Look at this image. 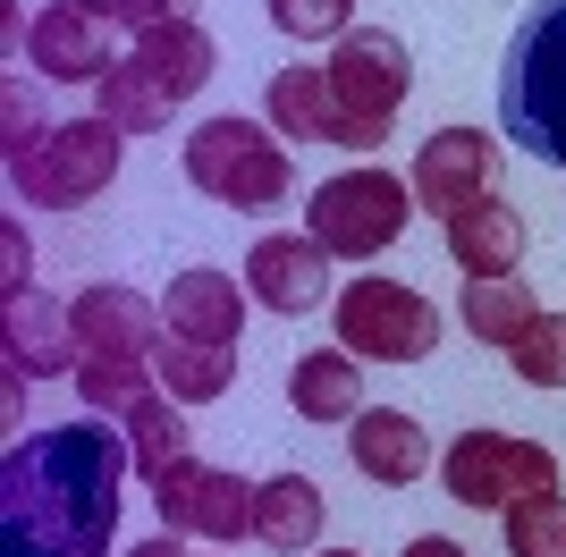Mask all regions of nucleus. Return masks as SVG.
<instances>
[{
	"label": "nucleus",
	"instance_id": "nucleus-15",
	"mask_svg": "<svg viewBox=\"0 0 566 557\" xmlns=\"http://www.w3.org/2000/svg\"><path fill=\"white\" fill-rule=\"evenodd\" d=\"M245 278L212 271V262H195V271L169 278V296H161V322L169 338H203V347H245Z\"/></svg>",
	"mask_w": 566,
	"mask_h": 557
},
{
	"label": "nucleus",
	"instance_id": "nucleus-17",
	"mask_svg": "<svg viewBox=\"0 0 566 557\" xmlns=\"http://www.w3.org/2000/svg\"><path fill=\"white\" fill-rule=\"evenodd\" d=\"M322 524H331V498H322L313 473H271V482H254V540L262 549L305 557V549H322Z\"/></svg>",
	"mask_w": 566,
	"mask_h": 557
},
{
	"label": "nucleus",
	"instance_id": "nucleus-34",
	"mask_svg": "<svg viewBox=\"0 0 566 557\" xmlns=\"http://www.w3.org/2000/svg\"><path fill=\"white\" fill-rule=\"evenodd\" d=\"M25 380H34V371H18V364L0 371V414H9V422H18V414H25Z\"/></svg>",
	"mask_w": 566,
	"mask_h": 557
},
{
	"label": "nucleus",
	"instance_id": "nucleus-4",
	"mask_svg": "<svg viewBox=\"0 0 566 557\" xmlns=\"http://www.w3.org/2000/svg\"><path fill=\"white\" fill-rule=\"evenodd\" d=\"M178 169H187L195 195H212V203L229 211H271L287 203V186H296V169H287V136L271 127V118H203L187 136V153H178Z\"/></svg>",
	"mask_w": 566,
	"mask_h": 557
},
{
	"label": "nucleus",
	"instance_id": "nucleus-27",
	"mask_svg": "<svg viewBox=\"0 0 566 557\" xmlns=\"http://www.w3.org/2000/svg\"><path fill=\"white\" fill-rule=\"evenodd\" d=\"M507 557H566V498L542 490V498H507Z\"/></svg>",
	"mask_w": 566,
	"mask_h": 557
},
{
	"label": "nucleus",
	"instance_id": "nucleus-11",
	"mask_svg": "<svg viewBox=\"0 0 566 557\" xmlns=\"http://www.w3.org/2000/svg\"><path fill=\"white\" fill-rule=\"evenodd\" d=\"M0 347H9V364H18V371H34V380H76V364H85L69 304L43 296V287L0 296Z\"/></svg>",
	"mask_w": 566,
	"mask_h": 557
},
{
	"label": "nucleus",
	"instance_id": "nucleus-1",
	"mask_svg": "<svg viewBox=\"0 0 566 557\" xmlns=\"http://www.w3.org/2000/svg\"><path fill=\"white\" fill-rule=\"evenodd\" d=\"M127 431L102 414L51 422L0 456V557H111L127 498Z\"/></svg>",
	"mask_w": 566,
	"mask_h": 557
},
{
	"label": "nucleus",
	"instance_id": "nucleus-21",
	"mask_svg": "<svg viewBox=\"0 0 566 557\" xmlns=\"http://www.w3.org/2000/svg\"><path fill=\"white\" fill-rule=\"evenodd\" d=\"M287 397H296L305 422H355L364 414V355H347L338 338L331 347H305L296 371H287Z\"/></svg>",
	"mask_w": 566,
	"mask_h": 557
},
{
	"label": "nucleus",
	"instance_id": "nucleus-9",
	"mask_svg": "<svg viewBox=\"0 0 566 557\" xmlns=\"http://www.w3.org/2000/svg\"><path fill=\"white\" fill-rule=\"evenodd\" d=\"M331 271L338 262L322 254V237L313 229H280V237H254V254H245V296L262 304V313H280V322H305V313H322L331 304Z\"/></svg>",
	"mask_w": 566,
	"mask_h": 557
},
{
	"label": "nucleus",
	"instance_id": "nucleus-37",
	"mask_svg": "<svg viewBox=\"0 0 566 557\" xmlns=\"http://www.w3.org/2000/svg\"><path fill=\"white\" fill-rule=\"evenodd\" d=\"M313 557H364V549H313Z\"/></svg>",
	"mask_w": 566,
	"mask_h": 557
},
{
	"label": "nucleus",
	"instance_id": "nucleus-24",
	"mask_svg": "<svg viewBox=\"0 0 566 557\" xmlns=\"http://www.w3.org/2000/svg\"><path fill=\"white\" fill-rule=\"evenodd\" d=\"M533 313H542V304H533V278H465V296H457V322L473 329V338H482V347H516L524 338V322H533Z\"/></svg>",
	"mask_w": 566,
	"mask_h": 557
},
{
	"label": "nucleus",
	"instance_id": "nucleus-25",
	"mask_svg": "<svg viewBox=\"0 0 566 557\" xmlns=\"http://www.w3.org/2000/svg\"><path fill=\"white\" fill-rule=\"evenodd\" d=\"M153 389H161V380H153L144 355H85V364H76V397H85V414H102V422L136 414Z\"/></svg>",
	"mask_w": 566,
	"mask_h": 557
},
{
	"label": "nucleus",
	"instance_id": "nucleus-33",
	"mask_svg": "<svg viewBox=\"0 0 566 557\" xmlns=\"http://www.w3.org/2000/svg\"><path fill=\"white\" fill-rule=\"evenodd\" d=\"M43 136H51V118H34V111H25V93L9 85V161H25Z\"/></svg>",
	"mask_w": 566,
	"mask_h": 557
},
{
	"label": "nucleus",
	"instance_id": "nucleus-13",
	"mask_svg": "<svg viewBox=\"0 0 566 557\" xmlns=\"http://www.w3.org/2000/svg\"><path fill=\"white\" fill-rule=\"evenodd\" d=\"M347 456L373 490H415L431 473V431L406 414V406H364V414L347 422Z\"/></svg>",
	"mask_w": 566,
	"mask_h": 557
},
{
	"label": "nucleus",
	"instance_id": "nucleus-32",
	"mask_svg": "<svg viewBox=\"0 0 566 557\" xmlns=\"http://www.w3.org/2000/svg\"><path fill=\"white\" fill-rule=\"evenodd\" d=\"M34 287V245H25V229L9 220L0 229V296H25Z\"/></svg>",
	"mask_w": 566,
	"mask_h": 557
},
{
	"label": "nucleus",
	"instance_id": "nucleus-14",
	"mask_svg": "<svg viewBox=\"0 0 566 557\" xmlns=\"http://www.w3.org/2000/svg\"><path fill=\"white\" fill-rule=\"evenodd\" d=\"M25 60H34V76H51V85H102V69H111L118 51L102 43L94 9L51 0V9H34V25H25Z\"/></svg>",
	"mask_w": 566,
	"mask_h": 557
},
{
	"label": "nucleus",
	"instance_id": "nucleus-31",
	"mask_svg": "<svg viewBox=\"0 0 566 557\" xmlns=\"http://www.w3.org/2000/svg\"><path fill=\"white\" fill-rule=\"evenodd\" d=\"M76 9H94L111 25H161V18H195V0H76Z\"/></svg>",
	"mask_w": 566,
	"mask_h": 557
},
{
	"label": "nucleus",
	"instance_id": "nucleus-6",
	"mask_svg": "<svg viewBox=\"0 0 566 557\" xmlns=\"http://www.w3.org/2000/svg\"><path fill=\"white\" fill-rule=\"evenodd\" d=\"M440 304L423 287H406V278H347L331 296V338L364 364H423L440 347Z\"/></svg>",
	"mask_w": 566,
	"mask_h": 557
},
{
	"label": "nucleus",
	"instance_id": "nucleus-16",
	"mask_svg": "<svg viewBox=\"0 0 566 557\" xmlns=\"http://www.w3.org/2000/svg\"><path fill=\"white\" fill-rule=\"evenodd\" d=\"M449 254L465 278H516L524 271V211L507 195H482L449 220Z\"/></svg>",
	"mask_w": 566,
	"mask_h": 557
},
{
	"label": "nucleus",
	"instance_id": "nucleus-10",
	"mask_svg": "<svg viewBox=\"0 0 566 557\" xmlns=\"http://www.w3.org/2000/svg\"><path fill=\"white\" fill-rule=\"evenodd\" d=\"M491 169H499V136H491V127H431V136L415 144L406 186H415V203L440 211V229H449L465 203L491 195Z\"/></svg>",
	"mask_w": 566,
	"mask_h": 557
},
{
	"label": "nucleus",
	"instance_id": "nucleus-30",
	"mask_svg": "<svg viewBox=\"0 0 566 557\" xmlns=\"http://www.w3.org/2000/svg\"><path fill=\"white\" fill-rule=\"evenodd\" d=\"M507 473H516V498H542V490H558V456H549L542 440H516L507 448ZM507 515V507H499Z\"/></svg>",
	"mask_w": 566,
	"mask_h": 557
},
{
	"label": "nucleus",
	"instance_id": "nucleus-18",
	"mask_svg": "<svg viewBox=\"0 0 566 557\" xmlns=\"http://www.w3.org/2000/svg\"><path fill=\"white\" fill-rule=\"evenodd\" d=\"M507 431H457L449 448H440V490H449L457 507H482L499 515L507 498H516V473H507Z\"/></svg>",
	"mask_w": 566,
	"mask_h": 557
},
{
	"label": "nucleus",
	"instance_id": "nucleus-35",
	"mask_svg": "<svg viewBox=\"0 0 566 557\" xmlns=\"http://www.w3.org/2000/svg\"><path fill=\"white\" fill-rule=\"evenodd\" d=\"M406 557H473V549L449 540V533H423V540H406Z\"/></svg>",
	"mask_w": 566,
	"mask_h": 557
},
{
	"label": "nucleus",
	"instance_id": "nucleus-29",
	"mask_svg": "<svg viewBox=\"0 0 566 557\" xmlns=\"http://www.w3.org/2000/svg\"><path fill=\"white\" fill-rule=\"evenodd\" d=\"M271 25L287 43H338L355 25V0H271Z\"/></svg>",
	"mask_w": 566,
	"mask_h": 557
},
{
	"label": "nucleus",
	"instance_id": "nucleus-12",
	"mask_svg": "<svg viewBox=\"0 0 566 557\" xmlns=\"http://www.w3.org/2000/svg\"><path fill=\"white\" fill-rule=\"evenodd\" d=\"M69 322H76V347L85 355H144L153 364V347L169 338L161 322V296H136V287H85V296H69Z\"/></svg>",
	"mask_w": 566,
	"mask_h": 557
},
{
	"label": "nucleus",
	"instance_id": "nucleus-19",
	"mask_svg": "<svg viewBox=\"0 0 566 557\" xmlns=\"http://www.w3.org/2000/svg\"><path fill=\"white\" fill-rule=\"evenodd\" d=\"M136 60H144L153 76H161V93H169V102H187V93H203V85H212L220 43L203 34V18H161V25H136Z\"/></svg>",
	"mask_w": 566,
	"mask_h": 557
},
{
	"label": "nucleus",
	"instance_id": "nucleus-8",
	"mask_svg": "<svg viewBox=\"0 0 566 557\" xmlns=\"http://www.w3.org/2000/svg\"><path fill=\"white\" fill-rule=\"evenodd\" d=\"M153 507H161V533H195V540H212V549L254 540V482L229 473V464L178 456L169 473H153Z\"/></svg>",
	"mask_w": 566,
	"mask_h": 557
},
{
	"label": "nucleus",
	"instance_id": "nucleus-23",
	"mask_svg": "<svg viewBox=\"0 0 566 557\" xmlns=\"http://www.w3.org/2000/svg\"><path fill=\"white\" fill-rule=\"evenodd\" d=\"M153 380L178 406H212L237 389V347H203V338H161L153 347Z\"/></svg>",
	"mask_w": 566,
	"mask_h": 557
},
{
	"label": "nucleus",
	"instance_id": "nucleus-7",
	"mask_svg": "<svg viewBox=\"0 0 566 557\" xmlns=\"http://www.w3.org/2000/svg\"><path fill=\"white\" fill-rule=\"evenodd\" d=\"M118 161H127V136H118L111 118H69V127H51L25 161H9V186H18V203H34V211H76L118 178Z\"/></svg>",
	"mask_w": 566,
	"mask_h": 557
},
{
	"label": "nucleus",
	"instance_id": "nucleus-3",
	"mask_svg": "<svg viewBox=\"0 0 566 557\" xmlns=\"http://www.w3.org/2000/svg\"><path fill=\"white\" fill-rule=\"evenodd\" d=\"M322 69H331V93H338V153L373 161L380 144H389V127H398L406 93H415V51H406V34H389V25H347Z\"/></svg>",
	"mask_w": 566,
	"mask_h": 557
},
{
	"label": "nucleus",
	"instance_id": "nucleus-5",
	"mask_svg": "<svg viewBox=\"0 0 566 557\" xmlns=\"http://www.w3.org/2000/svg\"><path fill=\"white\" fill-rule=\"evenodd\" d=\"M406 220H415V186H406L398 169H380V161H355V169H338V178H322L313 203H305V229L322 237L331 262L389 254L406 237Z\"/></svg>",
	"mask_w": 566,
	"mask_h": 557
},
{
	"label": "nucleus",
	"instance_id": "nucleus-22",
	"mask_svg": "<svg viewBox=\"0 0 566 557\" xmlns=\"http://www.w3.org/2000/svg\"><path fill=\"white\" fill-rule=\"evenodd\" d=\"M169 111H178V102L161 93V76L144 69L136 51L102 69V85H94V118H111L118 136H161V127H169Z\"/></svg>",
	"mask_w": 566,
	"mask_h": 557
},
{
	"label": "nucleus",
	"instance_id": "nucleus-36",
	"mask_svg": "<svg viewBox=\"0 0 566 557\" xmlns=\"http://www.w3.org/2000/svg\"><path fill=\"white\" fill-rule=\"evenodd\" d=\"M118 557H187V549H178V533H161V540H136V549H118Z\"/></svg>",
	"mask_w": 566,
	"mask_h": 557
},
{
	"label": "nucleus",
	"instance_id": "nucleus-2",
	"mask_svg": "<svg viewBox=\"0 0 566 557\" xmlns=\"http://www.w3.org/2000/svg\"><path fill=\"white\" fill-rule=\"evenodd\" d=\"M499 127L516 153L566 169V0L524 9V25L507 34L499 60Z\"/></svg>",
	"mask_w": 566,
	"mask_h": 557
},
{
	"label": "nucleus",
	"instance_id": "nucleus-26",
	"mask_svg": "<svg viewBox=\"0 0 566 557\" xmlns=\"http://www.w3.org/2000/svg\"><path fill=\"white\" fill-rule=\"evenodd\" d=\"M118 431H127V456H136V473L153 482V473H169L178 456H195V440H187V414H178V397H144L136 414H118Z\"/></svg>",
	"mask_w": 566,
	"mask_h": 557
},
{
	"label": "nucleus",
	"instance_id": "nucleus-28",
	"mask_svg": "<svg viewBox=\"0 0 566 557\" xmlns=\"http://www.w3.org/2000/svg\"><path fill=\"white\" fill-rule=\"evenodd\" d=\"M507 364H516L524 389H566V313H533L524 338L507 347Z\"/></svg>",
	"mask_w": 566,
	"mask_h": 557
},
{
	"label": "nucleus",
	"instance_id": "nucleus-20",
	"mask_svg": "<svg viewBox=\"0 0 566 557\" xmlns=\"http://www.w3.org/2000/svg\"><path fill=\"white\" fill-rule=\"evenodd\" d=\"M262 118H271L287 144H338V93H331V69H313V60L280 69L271 85H262Z\"/></svg>",
	"mask_w": 566,
	"mask_h": 557
}]
</instances>
